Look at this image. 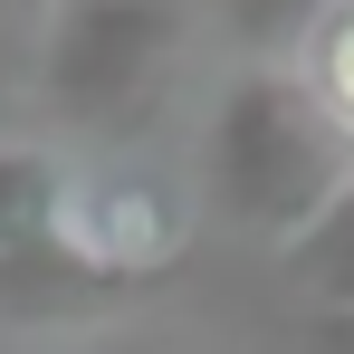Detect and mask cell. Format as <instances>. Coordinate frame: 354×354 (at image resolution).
<instances>
[{"instance_id":"obj_1","label":"cell","mask_w":354,"mask_h":354,"mask_svg":"<svg viewBox=\"0 0 354 354\" xmlns=\"http://www.w3.org/2000/svg\"><path fill=\"white\" fill-rule=\"evenodd\" d=\"M211 173H221V201H230L239 230L297 239L316 230L335 201L354 192V144L306 106V86L278 77V67H249L230 96H221V124H211Z\"/></svg>"},{"instance_id":"obj_2","label":"cell","mask_w":354,"mask_h":354,"mask_svg":"<svg viewBox=\"0 0 354 354\" xmlns=\"http://www.w3.org/2000/svg\"><path fill=\"white\" fill-rule=\"evenodd\" d=\"M182 48H192V29L173 0H58L48 39H39V77L77 124L134 134L173 96Z\"/></svg>"},{"instance_id":"obj_3","label":"cell","mask_w":354,"mask_h":354,"mask_svg":"<svg viewBox=\"0 0 354 354\" xmlns=\"http://www.w3.org/2000/svg\"><path fill=\"white\" fill-rule=\"evenodd\" d=\"M182 268H134V259H106L96 239H77L67 221L58 239L0 259V326H106V316H134L144 297H163Z\"/></svg>"},{"instance_id":"obj_4","label":"cell","mask_w":354,"mask_h":354,"mask_svg":"<svg viewBox=\"0 0 354 354\" xmlns=\"http://www.w3.org/2000/svg\"><path fill=\"white\" fill-rule=\"evenodd\" d=\"M77 221V182L58 153H29V144H0V259L39 249Z\"/></svg>"},{"instance_id":"obj_5","label":"cell","mask_w":354,"mask_h":354,"mask_svg":"<svg viewBox=\"0 0 354 354\" xmlns=\"http://www.w3.org/2000/svg\"><path fill=\"white\" fill-rule=\"evenodd\" d=\"M297 86H306V106L335 124L354 144V0H326L316 19H306V39H297Z\"/></svg>"},{"instance_id":"obj_6","label":"cell","mask_w":354,"mask_h":354,"mask_svg":"<svg viewBox=\"0 0 354 354\" xmlns=\"http://www.w3.org/2000/svg\"><path fill=\"white\" fill-rule=\"evenodd\" d=\"M278 268H288V288L306 297L316 316H354V192L297 239V249H278Z\"/></svg>"},{"instance_id":"obj_7","label":"cell","mask_w":354,"mask_h":354,"mask_svg":"<svg viewBox=\"0 0 354 354\" xmlns=\"http://www.w3.org/2000/svg\"><path fill=\"white\" fill-rule=\"evenodd\" d=\"M0 10H10V19H29V29L48 19V0H0Z\"/></svg>"}]
</instances>
